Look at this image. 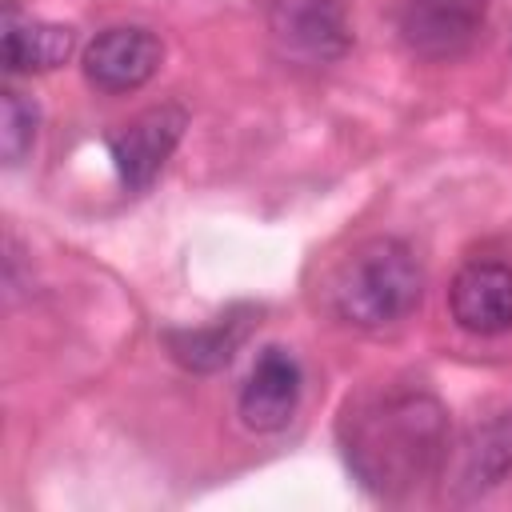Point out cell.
<instances>
[{
  "label": "cell",
  "instance_id": "cell-10",
  "mask_svg": "<svg viewBox=\"0 0 512 512\" xmlns=\"http://www.w3.org/2000/svg\"><path fill=\"white\" fill-rule=\"evenodd\" d=\"M72 48H76L72 28L16 16V8L4 12L0 60H4L8 72H48V68H60L72 56Z\"/></svg>",
  "mask_w": 512,
  "mask_h": 512
},
{
  "label": "cell",
  "instance_id": "cell-5",
  "mask_svg": "<svg viewBox=\"0 0 512 512\" xmlns=\"http://www.w3.org/2000/svg\"><path fill=\"white\" fill-rule=\"evenodd\" d=\"M184 128H188V112L180 104H152L140 116L124 120L116 132H108V152L120 184L128 192H144L172 156V148L180 144Z\"/></svg>",
  "mask_w": 512,
  "mask_h": 512
},
{
  "label": "cell",
  "instance_id": "cell-6",
  "mask_svg": "<svg viewBox=\"0 0 512 512\" xmlns=\"http://www.w3.org/2000/svg\"><path fill=\"white\" fill-rule=\"evenodd\" d=\"M164 60V44L156 32L140 24H116L96 32V40L84 48V76L100 92H136L156 76Z\"/></svg>",
  "mask_w": 512,
  "mask_h": 512
},
{
  "label": "cell",
  "instance_id": "cell-12",
  "mask_svg": "<svg viewBox=\"0 0 512 512\" xmlns=\"http://www.w3.org/2000/svg\"><path fill=\"white\" fill-rule=\"evenodd\" d=\"M508 468H512V420H500V424H492L488 432L476 436V444H472V452H468L464 480H468L472 488H488V484H496Z\"/></svg>",
  "mask_w": 512,
  "mask_h": 512
},
{
  "label": "cell",
  "instance_id": "cell-3",
  "mask_svg": "<svg viewBox=\"0 0 512 512\" xmlns=\"http://www.w3.org/2000/svg\"><path fill=\"white\" fill-rule=\"evenodd\" d=\"M268 32L300 64H332L352 44L344 0H268Z\"/></svg>",
  "mask_w": 512,
  "mask_h": 512
},
{
  "label": "cell",
  "instance_id": "cell-4",
  "mask_svg": "<svg viewBox=\"0 0 512 512\" xmlns=\"http://www.w3.org/2000/svg\"><path fill=\"white\" fill-rule=\"evenodd\" d=\"M488 20V0H396V28L412 56L452 60L472 48Z\"/></svg>",
  "mask_w": 512,
  "mask_h": 512
},
{
  "label": "cell",
  "instance_id": "cell-11",
  "mask_svg": "<svg viewBox=\"0 0 512 512\" xmlns=\"http://www.w3.org/2000/svg\"><path fill=\"white\" fill-rule=\"evenodd\" d=\"M0 152H4V164H20L32 144H36V124H40V108L16 92V88H4L0 92Z\"/></svg>",
  "mask_w": 512,
  "mask_h": 512
},
{
  "label": "cell",
  "instance_id": "cell-9",
  "mask_svg": "<svg viewBox=\"0 0 512 512\" xmlns=\"http://www.w3.org/2000/svg\"><path fill=\"white\" fill-rule=\"evenodd\" d=\"M252 320H256V308H232V312H224L220 320H212L204 328H168L164 344H168V352H172V360L180 368H188V372H216L248 340Z\"/></svg>",
  "mask_w": 512,
  "mask_h": 512
},
{
  "label": "cell",
  "instance_id": "cell-7",
  "mask_svg": "<svg viewBox=\"0 0 512 512\" xmlns=\"http://www.w3.org/2000/svg\"><path fill=\"white\" fill-rule=\"evenodd\" d=\"M300 392H304V372H300V360L280 348V344H268L244 388H240V420L244 428L252 432H276L292 420L296 404H300Z\"/></svg>",
  "mask_w": 512,
  "mask_h": 512
},
{
  "label": "cell",
  "instance_id": "cell-1",
  "mask_svg": "<svg viewBox=\"0 0 512 512\" xmlns=\"http://www.w3.org/2000/svg\"><path fill=\"white\" fill-rule=\"evenodd\" d=\"M340 448L376 496H404L436 476L448 456V412L424 388H364L344 404Z\"/></svg>",
  "mask_w": 512,
  "mask_h": 512
},
{
  "label": "cell",
  "instance_id": "cell-8",
  "mask_svg": "<svg viewBox=\"0 0 512 512\" xmlns=\"http://www.w3.org/2000/svg\"><path fill=\"white\" fill-rule=\"evenodd\" d=\"M452 320L472 336H500L512 328V268L500 260H472L448 288Z\"/></svg>",
  "mask_w": 512,
  "mask_h": 512
},
{
  "label": "cell",
  "instance_id": "cell-2",
  "mask_svg": "<svg viewBox=\"0 0 512 512\" xmlns=\"http://www.w3.org/2000/svg\"><path fill=\"white\" fill-rule=\"evenodd\" d=\"M424 296V268L416 252L396 236H372L356 244L328 280V304L336 320L380 332L416 312Z\"/></svg>",
  "mask_w": 512,
  "mask_h": 512
}]
</instances>
